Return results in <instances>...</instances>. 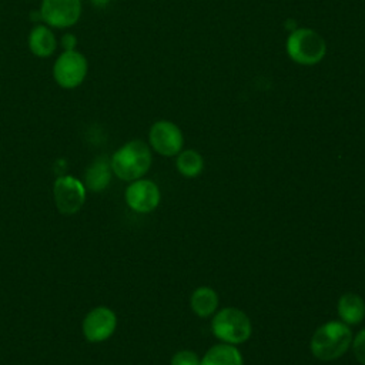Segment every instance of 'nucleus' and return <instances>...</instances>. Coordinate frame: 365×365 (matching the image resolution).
<instances>
[{"label": "nucleus", "instance_id": "f03ea898", "mask_svg": "<svg viewBox=\"0 0 365 365\" xmlns=\"http://www.w3.org/2000/svg\"><path fill=\"white\" fill-rule=\"evenodd\" d=\"M352 342V332L342 321H328L317 328L309 348L319 361H335L341 358Z\"/></svg>", "mask_w": 365, "mask_h": 365}, {"label": "nucleus", "instance_id": "20e7f679", "mask_svg": "<svg viewBox=\"0 0 365 365\" xmlns=\"http://www.w3.org/2000/svg\"><path fill=\"white\" fill-rule=\"evenodd\" d=\"M211 331L221 342L238 345L251 336L252 327L245 312L238 308L228 307L214 314Z\"/></svg>", "mask_w": 365, "mask_h": 365}, {"label": "nucleus", "instance_id": "39448f33", "mask_svg": "<svg viewBox=\"0 0 365 365\" xmlns=\"http://www.w3.org/2000/svg\"><path fill=\"white\" fill-rule=\"evenodd\" d=\"M88 71V63L86 56L76 50H63L53 64V78L61 88L78 87Z\"/></svg>", "mask_w": 365, "mask_h": 365}, {"label": "nucleus", "instance_id": "a211bd4d", "mask_svg": "<svg viewBox=\"0 0 365 365\" xmlns=\"http://www.w3.org/2000/svg\"><path fill=\"white\" fill-rule=\"evenodd\" d=\"M352 349L358 362L365 365V328L361 329L355 336H352Z\"/></svg>", "mask_w": 365, "mask_h": 365}, {"label": "nucleus", "instance_id": "f257e3e1", "mask_svg": "<svg viewBox=\"0 0 365 365\" xmlns=\"http://www.w3.org/2000/svg\"><path fill=\"white\" fill-rule=\"evenodd\" d=\"M151 161L150 147L141 140H131L114 151L110 167L120 180L135 181L150 170Z\"/></svg>", "mask_w": 365, "mask_h": 365}, {"label": "nucleus", "instance_id": "6e6552de", "mask_svg": "<svg viewBox=\"0 0 365 365\" xmlns=\"http://www.w3.org/2000/svg\"><path fill=\"white\" fill-rule=\"evenodd\" d=\"M148 143L155 153L164 157H173L182 150L184 135L175 123L158 120L150 127Z\"/></svg>", "mask_w": 365, "mask_h": 365}, {"label": "nucleus", "instance_id": "423d86ee", "mask_svg": "<svg viewBox=\"0 0 365 365\" xmlns=\"http://www.w3.org/2000/svg\"><path fill=\"white\" fill-rule=\"evenodd\" d=\"M53 198L58 212L73 215L81 210L86 201V187L74 175L57 177L53 184Z\"/></svg>", "mask_w": 365, "mask_h": 365}, {"label": "nucleus", "instance_id": "f3484780", "mask_svg": "<svg viewBox=\"0 0 365 365\" xmlns=\"http://www.w3.org/2000/svg\"><path fill=\"white\" fill-rule=\"evenodd\" d=\"M200 356L190 349H182L171 356V365H200Z\"/></svg>", "mask_w": 365, "mask_h": 365}, {"label": "nucleus", "instance_id": "0eeeda50", "mask_svg": "<svg viewBox=\"0 0 365 365\" xmlns=\"http://www.w3.org/2000/svg\"><path fill=\"white\" fill-rule=\"evenodd\" d=\"M38 13L48 27L68 29L80 20L81 0H41Z\"/></svg>", "mask_w": 365, "mask_h": 365}, {"label": "nucleus", "instance_id": "1a4fd4ad", "mask_svg": "<svg viewBox=\"0 0 365 365\" xmlns=\"http://www.w3.org/2000/svg\"><path fill=\"white\" fill-rule=\"evenodd\" d=\"M81 328L88 342L107 341L117 328V315L107 307H96L87 312Z\"/></svg>", "mask_w": 365, "mask_h": 365}, {"label": "nucleus", "instance_id": "ddd939ff", "mask_svg": "<svg viewBox=\"0 0 365 365\" xmlns=\"http://www.w3.org/2000/svg\"><path fill=\"white\" fill-rule=\"evenodd\" d=\"M336 309L341 321L346 325L359 324L365 317V302L358 294L354 292L344 294L338 301Z\"/></svg>", "mask_w": 365, "mask_h": 365}, {"label": "nucleus", "instance_id": "f8f14e48", "mask_svg": "<svg viewBox=\"0 0 365 365\" xmlns=\"http://www.w3.org/2000/svg\"><path fill=\"white\" fill-rule=\"evenodd\" d=\"M242 354L235 345L218 344L211 346L201 358L200 365H242Z\"/></svg>", "mask_w": 365, "mask_h": 365}, {"label": "nucleus", "instance_id": "9b49d317", "mask_svg": "<svg viewBox=\"0 0 365 365\" xmlns=\"http://www.w3.org/2000/svg\"><path fill=\"white\" fill-rule=\"evenodd\" d=\"M30 51L38 57L46 58L54 54L57 48V38L53 33V30L47 24H36L29 34L27 40Z\"/></svg>", "mask_w": 365, "mask_h": 365}, {"label": "nucleus", "instance_id": "2eb2a0df", "mask_svg": "<svg viewBox=\"0 0 365 365\" xmlns=\"http://www.w3.org/2000/svg\"><path fill=\"white\" fill-rule=\"evenodd\" d=\"M191 309L201 318L211 317L218 307V295L210 287H198L190 299Z\"/></svg>", "mask_w": 365, "mask_h": 365}, {"label": "nucleus", "instance_id": "dca6fc26", "mask_svg": "<svg viewBox=\"0 0 365 365\" xmlns=\"http://www.w3.org/2000/svg\"><path fill=\"white\" fill-rule=\"evenodd\" d=\"M175 167H177V170L181 175L188 177V178H194L202 171L204 160H202V155L198 151L188 148V150L180 151L177 154Z\"/></svg>", "mask_w": 365, "mask_h": 365}, {"label": "nucleus", "instance_id": "4468645a", "mask_svg": "<svg viewBox=\"0 0 365 365\" xmlns=\"http://www.w3.org/2000/svg\"><path fill=\"white\" fill-rule=\"evenodd\" d=\"M111 178L110 161L106 158H97L86 171L84 187L93 192H100L106 190Z\"/></svg>", "mask_w": 365, "mask_h": 365}, {"label": "nucleus", "instance_id": "9d476101", "mask_svg": "<svg viewBox=\"0 0 365 365\" xmlns=\"http://www.w3.org/2000/svg\"><path fill=\"white\" fill-rule=\"evenodd\" d=\"M124 198L133 211L147 214L158 207L161 194L158 185L154 181L138 178L131 181V184L125 188Z\"/></svg>", "mask_w": 365, "mask_h": 365}, {"label": "nucleus", "instance_id": "7ed1b4c3", "mask_svg": "<svg viewBox=\"0 0 365 365\" xmlns=\"http://www.w3.org/2000/svg\"><path fill=\"white\" fill-rule=\"evenodd\" d=\"M288 57L301 66H314L327 54L324 37L312 29H297L291 31L285 43Z\"/></svg>", "mask_w": 365, "mask_h": 365}, {"label": "nucleus", "instance_id": "6ab92c4d", "mask_svg": "<svg viewBox=\"0 0 365 365\" xmlns=\"http://www.w3.org/2000/svg\"><path fill=\"white\" fill-rule=\"evenodd\" d=\"M60 46L63 47V50H76L77 37L74 34H71V33H66L60 38Z\"/></svg>", "mask_w": 365, "mask_h": 365}]
</instances>
